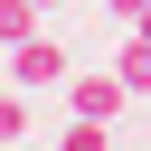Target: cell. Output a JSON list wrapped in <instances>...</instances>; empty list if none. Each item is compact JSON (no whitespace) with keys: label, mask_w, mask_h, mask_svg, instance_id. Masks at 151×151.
Instances as JSON below:
<instances>
[{"label":"cell","mask_w":151,"mask_h":151,"mask_svg":"<svg viewBox=\"0 0 151 151\" xmlns=\"http://www.w3.org/2000/svg\"><path fill=\"white\" fill-rule=\"evenodd\" d=\"M123 104H132L123 66H85V76H66V113H94V123H113Z\"/></svg>","instance_id":"6da1fadb"},{"label":"cell","mask_w":151,"mask_h":151,"mask_svg":"<svg viewBox=\"0 0 151 151\" xmlns=\"http://www.w3.org/2000/svg\"><path fill=\"white\" fill-rule=\"evenodd\" d=\"M66 76H76V66H66V47H57L47 28L9 47V85H28V94H38V85H66Z\"/></svg>","instance_id":"7a4b0ae2"},{"label":"cell","mask_w":151,"mask_h":151,"mask_svg":"<svg viewBox=\"0 0 151 151\" xmlns=\"http://www.w3.org/2000/svg\"><path fill=\"white\" fill-rule=\"evenodd\" d=\"M113 66H123V85H132V94H142V104H151V28H132V38H123V57H113Z\"/></svg>","instance_id":"3957f363"},{"label":"cell","mask_w":151,"mask_h":151,"mask_svg":"<svg viewBox=\"0 0 151 151\" xmlns=\"http://www.w3.org/2000/svg\"><path fill=\"white\" fill-rule=\"evenodd\" d=\"M38 28H47L38 0H0V47H19V38H38Z\"/></svg>","instance_id":"277c9868"},{"label":"cell","mask_w":151,"mask_h":151,"mask_svg":"<svg viewBox=\"0 0 151 151\" xmlns=\"http://www.w3.org/2000/svg\"><path fill=\"white\" fill-rule=\"evenodd\" d=\"M57 151H113V123H94V113H76V123L57 132Z\"/></svg>","instance_id":"5b68a950"},{"label":"cell","mask_w":151,"mask_h":151,"mask_svg":"<svg viewBox=\"0 0 151 151\" xmlns=\"http://www.w3.org/2000/svg\"><path fill=\"white\" fill-rule=\"evenodd\" d=\"M0 142H28V85H0Z\"/></svg>","instance_id":"8992f818"},{"label":"cell","mask_w":151,"mask_h":151,"mask_svg":"<svg viewBox=\"0 0 151 151\" xmlns=\"http://www.w3.org/2000/svg\"><path fill=\"white\" fill-rule=\"evenodd\" d=\"M94 9H104V19H123V28H142V19H151V0H94Z\"/></svg>","instance_id":"52a82bcc"},{"label":"cell","mask_w":151,"mask_h":151,"mask_svg":"<svg viewBox=\"0 0 151 151\" xmlns=\"http://www.w3.org/2000/svg\"><path fill=\"white\" fill-rule=\"evenodd\" d=\"M38 9H66V0H38Z\"/></svg>","instance_id":"ba28073f"},{"label":"cell","mask_w":151,"mask_h":151,"mask_svg":"<svg viewBox=\"0 0 151 151\" xmlns=\"http://www.w3.org/2000/svg\"><path fill=\"white\" fill-rule=\"evenodd\" d=\"M0 151H28V142H0Z\"/></svg>","instance_id":"9c48e42d"},{"label":"cell","mask_w":151,"mask_h":151,"mask_svg":"<svg viewBox=\"0 0 151 151\" xmlns=\"http://www.w3.org/2000/svg\"><path fill=\"white\" fill-rule=\"evenodd\" d=\"M142 28H151V19H142Z\"/></svg>","instance_id":"30bf717a"}]
</instances>
